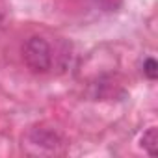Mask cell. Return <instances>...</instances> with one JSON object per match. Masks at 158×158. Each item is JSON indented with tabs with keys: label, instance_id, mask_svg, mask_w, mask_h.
Returning a JSON list of instances; mask_svg holds the SVG:
<instances>
[{
	"label": "cell",
	"instance_id": "6da1fadb",
	"mask_svg": "<svg viewBox=\"0 0 158 158\" xmlns=\"http://www.w3.org/2000/svg\"><path fill=\"white\" fill-rule=\"evenodd\" d=\"M23 60L34 73H47L52 67V48L47 39L34 35L23 47Z\"/></svg>",
	"mask_w": 158,
	"mask_h": 158
},
{
	"label": "cell",
	"instance_id": "277c9868",
	"mask_svg": "<svg viewBox=\"0 0 158 158\" xmlns=\"http://www.w3.org/2000/svg\"><path fill=\"white\" fill-rule=\"evenodd\" d=\"M143 74L149 78V80H156V76H158V63L154 61V58H147L143 61Z\"/></svg>",
	"mask_w": 158,
	"mask_h": 158
},
{
	"label": "cell",
	"instance_id": "7a4b0ae2",
	"mask_svg": "<svg viewBox=\"0 0 158 158\" xmlns=\"http://www.w3.org/2000/svg\"><path fill=\"white\" fill-rule=\"evenodd\" d=\"M26 145L37 154H54V152L61 151L63 139L60 138L58 132H54L50 128H34L28 134Z\"/></svg>",
	"mask_w": 158,
	"mask_h": 158
},
{
	"label": "cell",
	"instance_id": "3957f363",
	"mask_svg": "<svg viewBox=\"0 0 158 158\" xmlns=\"http://www.w3.org/2000/svg\"><path fill=\"white\" fill-rule=\"evenodd\" d=\"M139 143H141V147H143V151H145L147 154H151V156H156V147H158L156 128H154V127L147 128V130L143 132V136H141Z\"/></svg>",
	"mask_w": 158,
	"mask_h": 158
}]
</instances>
